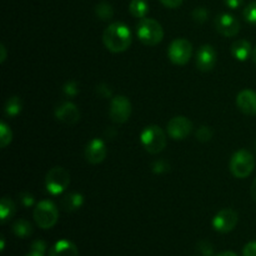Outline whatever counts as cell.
<instances>
[{
	"instance_id": "1",
	"label": "cell",
	"mask_w": 256,
	"mask_h": 256,
	"mask_svg": "<svg viewBox=\"0 0 256 256\" xmlns=\"http://www.w3.org/2000/svg\"><path fill=\"white\" fill-rule=\"evenodd\" d=\"M132 32L124 22H112L102 34V42L105 48L112 52H122L132 45Z\"/></svg>"
},
{
	"instance_id": "2",
	"label": "cell",
	"mask_w": 256,
	"mask_h": 256,
	"mask_svg": "<svg viewBox=\"0 0 256 256\" xmlns=\"http://www.w3.org/2000/svg\"><path fill=\"white\" fill-rule=\"evenodd\" d=\"M136 35L140 42L148 46H155L162 42L164 38V30L160 22L152 18L140 19L136 25Z\"/></svg>"
},
{
	"instance_id": "3",
	"label": "cell",
	"mask_w": 256,
	"mask_h": 256,
	"mask_svg": "<svg viewBox=\"0 0 256 256\" xmlns=\"http://www.w3.org/2000/svg\"><path fill=\"white\" fill-rule=\"evenodd\" d=\"M140 142L148 152L155 155L162 152L166 146V135L158 125H149L140 134Z\"/></svg>"
},
{
	"instance_id": "4",
	"label": "cell",
	"mask_w": 256,
	"mask_h": 256,
	"mask_svg": "<svg viewBox=\"0 0 256 256\" xmlns=\"http://www.w3.org/2000/svg\"><path fill=\"white\" fill-rule=\"evenodd\" d=\"M230 172L234 175L236 179H245L249 176L255 168L254 155L248 150L242 149L235 152L230 159Z\"/></svg>"
},
{
	"instance_id": "5",
	"label": "cell",
	"mask_w": 256,
	"mask_h": 256,
	"mask_svg": "<svg viewBox=\"0 0 256 256\" xmlns=\"http://www.w3.org/2000/svg\"><path fill=\"white\" fill-rule=\"evenodd\" d=\"M59 219V210L50 200H42L35 205L34 220L42 229H52Z\"/></svg>"
},
{
	"instance_id": "6",
	"label": "cell",
	"mask_w": 256,
	"mask_h": 256,
	"mask_svg": "<svg viewBox=\"0 0 256 256\" xmlns=\"http://www.w3.org/2000/svg\"><path fill=\"white\" fill-rule=\"evenodd\" d=\"M70 184V174L64 168L55 166L45 176V186L52 195H59L66 190Z\"/></svg>"
},
{
	"instance_id": "7",
	"label": "cell",
	"mask_w": 256,
	"mask_h": 256,
	"mask_svg": "<svg viewBox=\"0 0 256 256\" xmlns=\"http://www.w3.org/2000/svg\"><path fill=\"white\" fill-rule=\"evenodd\" d=\"M192 54V45L184 38L172 40L168 49V56L175 65H185L189 62Z\"/></svg>"
},
{
	"instance_id": "8",
	"label": "cell",
	"mask_w": 256,
	"mask_h": 256,
	"mask_svg": "<svg viewBox=\"0 0 256 256\" xmlns=\"http://www.w3.org/2000/svg\"><path fill=\"white\" fill-rule=\"evenodd\" d=\"M110 119L115 124H124L132 115V102L124 95L114 96L110 102Z\"/></svg>"
},
{
	"instance_id": "9",
	"label": "cell",
	"mask_w": 256,
	"mask_h": 256,
	"mask_svg": "<svg viewBox=\"0 0 256 256\" xmlns=\"http://www.w3.org/2000/svg\"><path fill=\"white\" fill-rule=\"evenodd\" d=\"M238 222H239V216L238 212L232 209H222L218 212L212 219V226L216 232L226 234L230 232L232 230L235 229Z\"/></svg>"
},
{
	"instance_id": "10",
	"label": "cell",
	"mask_w": 256,
	"mask_h": 256,
	"mask_svg": "<svg viewBox=\"0 0 256 256\" xmlns=\"http://www.w3.org/2000/svg\"><path fill=\"white\" fill-rule=\"evenodd\" d=\"M192 122L185 116H175L168 122V134L174 140H184L189 136Z\"/></svg>"
},
{
	"instance_id": "11",
	"label": "cell",
	"mask_w": 256,
	"mask_h": 256,
	"mask_svg": "<svg viewBox=\"0 0 256 256\" xmlns=\"http://www.w3.org/2000/svg\"><path fill=\"white\" fill-rule=\"evenodd\" d=\"M215 28H216L218 32H220L222 35L232 38L238 35V32H240V22L234 15L224 12V14H220L216 16Z\"/></svg>"
},
{
	"instance_id": "12",
	"label": "cell",
	"mask_w": 256,
	"mask_h": 256,
	"mask_svg": "<svg viewBox=\"0 0 256 256\" xmlns=\"http://www.w3.org/2000/svg\"><path fill=\"white\" fill-rule=\"evenodd\" d=\"M106 158V146L102 139H92L85 148V159L89 164L96 165Z\"/></svg>"
},
{
	"instance_id": "13",
	"label": "cell",
	"mask_w": 256,
	"mask_h": 256,
	"mask_svg": "<svg viewBox=\"0 0 256 256\" xmlns=\"http://www.w3.org/2000/svg\"><path fill=\"white\" fill-rule=\"evenodd\" d=\"M216 64V52L212 45H202L196 52V68L202 72H210Z\"/></svg>"
},
{
	"instance_id": "14",
	"label": "cell",
	"mask_w": 256,
	"mask_h": 256,
	"mask_svg": "<svg viewBox=\"0 0 256 256\" xmlns=\"http://www.w3.org/2000/svg\"><path fill=\"white\" fill-rule=\"evenodd\" d=\"M55 116L64 124L74 125L80 120V112L76 105L70 102H65L55 109Z\"/></svg>"
},
{
	"instance_id": "15",
	"label": "cell",
	"mask_w": 256,
	"mask_h": 256,
	"mask_svg": "<svg viewBox=\"0 0 256 256\" xmlns=\"http://www.w3.org/2000/svg\"><path fill=\"white\" fill-rule=\"evenodd\" d=\"M236 106L242 112L249 116L256 115V92L254 90L245 89L236 96Z\"/></svg>"
},
{
	"instance_id": "16",
	"label": "cell",
	"mask_w": 256,
	"mask_h": 256,
	"mask_svg": "<svg viewBox=\"0 0 256 256\" xmlns=\"http://www.w3.org/2000/svg\"><path fill=\"white\" fill-rule=\"evenodd\" d=\"M252 46L250 44V42L245 39H239L235 40L232 44V48H230V52H232V55L239 62H246L250 56L252 55Z\"/></svg>"
},
{
	"instance_id": "17",
	"label": "cell",
	"mask_w": 256,
	"mask_h": 256,
	"mask_svg": "<svg viewBox=\"0 0 256 256\" xmlns=\"http://www.w3.org/2000/svg\"><path fill=\"white\" fill-rule=\"evenodd\" d=\"M49 256H79V250L70 240H59L52 246Z\"/></svg>"
},
{
	"instance_id": "18",
	"label": "cell",
	"mask_w": 256,
	"mask_h": 256,
	"mask_svg": "<svg viewBox=\"0 0 256 256\" xmlns=\"http://www.w3.org/2000/svg\"><path fill=\"white\" fill-rule=\"evenodd\" d=\"M84 204V196L79 192H70V194L62 196V202H60V206L65 212H75V210L80 209Z\"/></svg>"
},
{
	"instance_id": "19",
	"label": "cell",
	"mask_w": 256,
	"mask_h": 256,
	"mask_svg": "<svg viewBox=\"0 0 256 256\" xmlns=\"http://www.w3.org/2000/svg\"><path fill=\"white\" fill-rule=\"evenodd\" d=\"M15 212H16V208H15L12 200L8 196L2 198V202H0V219H2V224L12 219L15 215Z\"/></svg>"
},
{
	"instance_id": "20",
	"label": "cell",
	"mask_w": 256,
	"mask_h": 256,
	"mask_svg": "<svg viewBox=\"0 0 256 256\" xmlns=\"http://www.w3.org/2000/svg\"><path fill=\"white\" fill-rule=\"evenodd\" d=\"M130 14L138 19H144L149 12V4L146 0H132L129 4Z\"/></svg>"
},
{
	"instance_id": "21",
	"label": "cell",
	"mask_w": 256,
	"mask_h": 256,
	"mask_svg": "<svg viewBox=\"0 0 256 256\" xmlns=\"http://www.w3.org/2000/svg\"><path fill=\"white\" fill-rule=\"evenodd\" d=\"M12 232H14L18 238L24 239V238L30 236V235L32 234V226L28 220L25 219L16 220V222L12 224Z\"/></svg>"
},
{
	"instance_id": "22",
	"label": "cell",
	"mask_w": 256,
	"mask_h": 256,
	"mask_svg": "<svg viewBox=\"0 0 256 256\" xmlns=\"http://www.w3.org/2000/svg\"><path fill=\"white\" fill-rule=\"evenodd\" d=\"M95 14L102 22H106L110 20L114 16V9H112V5L106 2H102L95 6Z\"/></svg>"
},
{
	"instance_id": "23",
	"label": "cell",
	"mask_w": 256,
	"mask_h": 256,
	"mask_svg": "<svg viewBox=\"0 0 256 256\" xmlns=\"http://www.w3.org/2000/svg\"><path fill=\"white\" fill-rule=\"evenodd\" d=\"M22 100L18 96H12L8 99L6 104H5V114L8 116H16L20 112H22Z\"/></svg>"
},
{
	"instance_id": "24",
	"label": "cell",
	"mask_w": 256,
	"mask_h": 256,
	"mask_svg": "<svg viewBox=\"0 0 256 256\" xmlns=\"http://www.w3.org/2000/svg\"><path fill=\"white\" fill-rule=\"evenodd\" d=\"M12 129L6 125V122H0V146L4 149L8 145L12 142Z\"/></svg>"
},
{
	"instance_id": "25",
	"label": "cell",
	"mask_w": 256,
	"mask_h": 256,
	"mask_svg": "<svg viewBox=\"0 0 256 256\" xmlns=\"http://www.w3.org/2000/svg\"><path fill=\"white\" fill-rule=\"evenodd\" d=\"M244 18L249 24L256 25V2H252L245 8Z\"/></svg>"
},
{
	"instance_id": "26",
	"label": "cell",
	"mask_w": 256,
	"mask_h": 256,
	"mask_svg": "<svg viewBox=\"0 0 256 256\" xmlns=\"http://www.w3.org/2000/svg\"><path fill=\"white\" fill-rule=\"evenodd\" d=\"M212 134H214V132H212V130L210 129L209 126H205L204 125V126H202L198 129L196 139L199 140V142H209V140H212Z\"/></svg>"
},
{
	"instance_id": "27",
	"label": "cell",
	"mask_w": 256,
	"mask_h": 256,
	"mask_svg": "<svg viewBox=\"0 0 256 256\" xmlns=\"http://www.w3.org/2000/svg\"><path fill=\"white\" fill-rule=\"evenodd\" d=\"M192 16L195 22L202 24V22H205L208 20V10L202 6L196 8V9L192 10Z\"/></svg>"
},
{
	"instance_id": "28",
	"label": "cell",
	"mask_w": 256,
	"mask_h": 256,
	"mask_svg": "<svg viewBox=\"0 0 256 256\" xmlns=\"http://www.w3.org/2000/svg\"><path fill=\"white\" fill-rule=\"evenodd\" d=\"M198 249L200 250V252L204 256L212 255V245L209 242H200L198 244Z\"/></svg>"
},
{
	"instance_id": "29",
	"label": "cell",
	"mask_w": 256,
	"mask_h": 256,
	"mask_svg": "<svg viewBox=\"0 0 256 256\" xmlns=\"http://www.w3.org/2000/svg\"><path fill=\"white\" fill-rule=\"evenodd\" d=\"M242 256H256V240L245 245L242 249Z\"/></svg>"
},
{
	"instance_id": "30",
	"label": "cell",
	"mask_w": 256,
	"mask_h": 256,
	"mask_svg": "<svg viewBox=\"0 0 256 256\" xmlns=\"http://www.w3.org/2000/svg\"><path fill=\"white\" fill-rule=\"evenodd\" d=\"M32 252H40V254H44L46 252V242L44 240H36L32 244Z\"/></svg>"
},
{
	"instance_id": "31",
	"label": "cell",
	"mask_w": 256,
	"mask_h": 256,
	"mask_svg": "<svg viewBox=\"0 0 256 256\" xmlns=\"http://www.w3.org/2000/svg\"><path fill=\"white\" fill-rule=\"evenodd\" d=\"M64 92L66 95H70V96H74V95L78 94V88L76 84L74 82H69L64 86Z\"/></svg>"
},
{
	"instance_id": "32",
	"label": "cell",
	"mask_w": 256,
	"mask_h": 256,
	"mask_svg": "<svg viewBox=\"0 0 256 256\" xmlns=\"http://www.w3.org/2000/svg\"><path fill=\"white\" fill-rule=\"evenodd\" d=\"M182 2L184 0H160V2L169 9H176L182 4Z\"/></svg>"
},
{
	"instance_id": "33",
	"label": "cell",
	"mask_w": 256,
	"mask_h": 256,
	"mask_svg": "<svg viewBox=\"0 0 256 256\" xmlns=\"http://www.w3.org/2000/svg\"><path fill=\"white\" fill-rule=\"evenodd\" d=\"M224 2L230 9H238L239 6H242L244 0H224Z\"/></svg>"
},
{
	"instance_id": "34",
	"label": "cell",
	"mask_w": 256,
	"mask_h": 256,
	"mask_svg": "<svg viewBox=\"0 0 256 256\" xmlns=\"http://www.w3.org/2000/svg\"><path fill=\"white\" fill-rule=\"evenodd\" d=\"M22 202L24 206H32L34 204V198L30 194H22Z\"/></svg>"
},
{
	"instance_id": "35",
	"label": "cell",
	"mask_w": 256,
	"mask_h": 256,
	"mask_svg": "<svg viewBox=\"0 0 256 256\" xmlns=\"http://www.w3.org/2000/svg\"><path fill=\"white\" fill-rule=\"evenodd\" d=\"M156 168H160L159 172H165V170H166L169 166H168L164 162H156L154 165H152V170L156 169Z\"/></svg>"
},
{
	"instance_id": "36",
	"label": "cell",
	"mask_w": 256,
	"mask_h": 256,
	"mask_svg": "<svg viewBox=\"0 0 256 256\" xmlns=\"http://www.w3.org/2000/svg\"><path fill=\"white\" fill-rule=\"evenodd\" d=\"M0 52H2V55H0V62H4L5 59H6V49H5L4 44L0 45Z\"/></svg>"
},
{
	"instance_id": "37",
	"label": "cell",
	"mask_w": 256,
	"mask_h": 256,
	"mask_svg": "<svg viewBox=\"0 0 256 256\" xmlns=\"http://www.w3.org/2000/svg\"><path fill=\"white\" fill-rule=\"evenodd\" d=\"M250 194H252V198L254 199V202H256V179L254 180L252 185V189H250Z\"/></svg>"
},
{
	"instance_id": "38",
	"label": "cell",
	"mask_w": 256,
	"mask_h": 256,
	"mask_svg": "<svg viewBox=\"0 0 256 256\" xmlns=\"http://www.w3.org/2000/svg\"><path fill=\"white\" fill-rule=\"evenodd\" d=\"M216 256H238V255L235 254L234 252H220V254H218Z\"/></svg>"
},
{
	"instance_id": "39",
	"label": "cell",
	"mask_w": 256,
	"mask_h": 256,
	"mask_svg": "<svg viewBox=\"0 0 256 256\" xmlns=\"http://www.w3.org/2000/svg\"><path fill=\"white\" fill-rule=\"evenodd\" d=\"M25 256H44V254H40V252H30L29 254L28 255H25Z\"/></svg>"
},
{
	"instance_id": "40",
	"label": "cell",
	"mask_w": 256,
	"mask_h": 256,
	"mask_svg": "<svg viewBox=\"0 0 256 256\" xmlns=\"http://www.w3.org/2000/svg\"><path fill=\"white\" fill-rule=\"evenodd\" d=\"M252 62H254V64L256 65V46L254 48V50H252Z\"/></svg>"
}]
</instances>
